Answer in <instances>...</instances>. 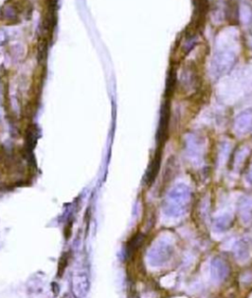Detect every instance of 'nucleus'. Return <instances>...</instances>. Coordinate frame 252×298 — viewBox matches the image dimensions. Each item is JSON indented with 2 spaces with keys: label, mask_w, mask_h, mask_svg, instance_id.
Returning <instances> with one entry per match:
<instances>
[{
  "label": "nucleus",
  "mask_w": 252,
  "mask_h": 298,
  "mask_svg": "<svg viewBox=\"0 0 252 298\" xmlns=\"http://www.w3.org/2000/svg\"><path fill=\"white\" fill-rule=\"evenodd\" d=\"M174 253V248L171 244L162 243L157 246L155 251L153 252V260L157 265H162L170 260Z\"/></svg>",
  "instance_id": "7"
},
{
  "label": "nucleus",
  "mask_w": 252,
  "mask_h": 298,
  "mask_svg": "<svg viewBox=\"0 0 252 298\" xmlns=\"http://www.w3.org/2000/svg\"><path fill=\"white\" fill-rule=\"evenodd\" d=\"M234 254L239 262H247L252 255V243L248 238L239 240L234 246Z\"/></svg>",
  "instance_id": "6"
},
{
  "label": "nucleus",
  "mask_w": 252,
  "mask_h": 298,
  "mask_svg": "<svg viewBox=\"0 0 252 298\" xmlns=\"http://www.w3.org/2000/svg\"><path fill=\"white\" fill-rule=\"evenodd\" d=\"M212 280L217 284H222L230 276V266L222 258L216 257L211 262Z\"/></svg>",
  "instance_id": "4"
},
{
  "label": "nucleus",
  "mask_w": 252,
  "mask_h": 298,
  "mask_svg": "<svg viewBox=\"0 0 252 298\" xmlns=\"http://www.w3.org/2000/svg\"><path fill=\"white\" fill-rule=\"evenodd\" d=\"M191 199V190L185 184H179L174 187L168 195L166 203V212L173 217L184 215L189 207Z\"/></svg>",
  "instance_id": "1"
},
{
  "label": "nucleus",
  "mask_w": 252,
  "mask_h": 298,
  "mask_svg": "<svg viewBox=\"0 0 252 298\" xmlns=\"http://www.w3.org/2000/svg\"><path fill=\"white\" fill-rule=\"evenodd\" d=\"M235 132L240 135H246L252 131V109L243 111L235 120Z\"/></svg>",
  "instance_id": "5"
},
{
  "label": "nucleus",
  "mask_w": 252,
  "mask_h": 298,
  "mask_svg": "<svg viewBox=\"0 0 252 298\" xmlns=\"http://www.w3.org/2000/svg\"><path fill=\"white\" fill-rule=\"evenodd\" d=\"M240 17L243 23L251 24L252 22V9L249 4H243L240 6Z\"/></svg>",
  "instance_id": "9"
},
{
  "label": "nucleus",
  "mask_w": 252,
  "mask_h": 298,
  "mask_svg": "<svg viewBox=\"0 0 252 298\" xmlns=\"http://www.w3.org/2000/svg\"><path fill=\"white\" fill-rule=\"evenodd\" d=\"M237 55L234 51L224 49L218 51L212 60L211 63V74L214 78L219 79L220 77L228 74L237 63Z\"/></svg>",
  "instance_id": "2"
},
{
  "label": "nucleus",
  "mask_w": 252,
  "mask_h": 298,
  "mask_svg": "<svg viewBox=\"0 0 252 298\" xmlns=\"http://www.w3.org/2000/svg\"><path fill=\"white\" fill-rule=\"evenodd\" d=\"M248 181H249L251 184H252V166L251 167L249 173H248Z\"/></svg>",
  "instance_id": "10"
},
{
  "label": "nucleus",
  "mask_w": 252,
  "mask_h": 298,
  "mask_svg": "<svg viewBox=\"0 0 252 298\" xmlns=\"http://www.w3.org/2000/svg\"><path fill=\"white\" fill-rule=\"evenodd\" d=\"M187 155L190 162L194 165H200L203 161V156L205 152V142L204 139L198 134L190 133L186 139Z\"/></svg>",
  "instance_id": "3"
},
{
  "label": "nucleus",
  "mask_w": 252,
  "mask_h": 298,
  "mask_svg": "<svg viewBox=\"0 0 252 298\" xmlns=\"http://www.w3.org/2000/svg\"><path fill=\"white\" fill-rule=\"evenodd\" d=\"M232 223H233V216L230 213H224L215 219L214 228L218 232H224L231 227Z\"/></svg>",
  "instance_id": "8"
}]
</instances>
